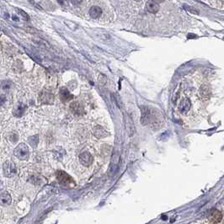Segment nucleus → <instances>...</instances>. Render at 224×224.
Returning <instances> with one entry per match:
<instances>
[{
    "instance_id": "obj_1",
    "label": "nucleus",
    "mask_w": 224,
    "mask_h": 224,
    "mask_svg": "<svg viewBox=\"0 0 224 224\" xmlns=\"http://www.w3.org/2000/svg\"><path fill=\"white\" fill-rule=\"evenodd\" d=\"M141 123L142 125H150L153 130L161 128L164 124V117L162 113L155 108L148 106L141 107Z\"/></svg>"
},
{
    "instance_id": "obj_2",
    "label": "nucleus",
    "mask_w": 224,
    "mask_h": 224,
    "mask_svg": "<svg viewBox=\"0 0 224 224\" xmlns=\"http://www.w3.org/2000/svg\"><path fill=\"white\" fill-rule=\"evenodd\" d=\"M14 153L17 158H19L20 160H22V161L27 160L29 158V156H30L29 149H28L26 144H25V143H20L14 149Z\"/></svg>"
},
{
    "instance_id": "obj_3",
    "label": "nucleus",
    "mask_w": 224,
    "mask_h": 224,
    "mask_svg": "<svg viewBox=\"0 0 224 224\" xmlns=\"http://www.w3.org/2000/svg\"><path fill=\"white\" fill-rule=\"evenodd\" d=\"M120 163H121L120 154H119L118 152H115V153H113V155H112L110 164L109 171H108L110 176H115L117 174V172L119 171V168H120Z\"/></svg>"
},
{
    "instance_id": "obj_4",
    "label": "nucleus",
    "mask_w": 224,
    "mask_h": 224,
    "mask_svg": "<svg viewBox=\"0 0 224 224\" xmlns=\"http://www.w3.org/2000/svg\"><path fill=\"white\" fill-rule=\"evenodd\" d=\"M3 175L5 177H13L16 175L17 168L15 164L13 162L11 161H6L3 165Z\"/></svg>"
},
{
    "instance_id": "obj_5",
    "label": "nucleus",
    "mask_w": 224,
    "mask_h": 224,
    "mask_svg": "<svg viewBox=\"0 0 224 224\" xmlns=\"http://www.w3.org/2000/svg\"><path fill=\"white\" fill-rule=\"evenodd\" d=\"M56 179H57V180L61 184L65 185H70V184H73L74 183L73 179L71 178L69 175L67 174L66 172L62 171V170H58V171L56 172Z\"/></svg>"
},
{
    "instance_id": "obj_6",
    "label": "nucleus",
    "mask_w": 224,
    "mask_h": 224,
    "mask_svg": "<svg viewBox=\"0 0 224 224\" xmlns=\"http://www.w3.org/2000/svg\"><path fill=\"white\" fill-rule=\"evenodd\" d=\"M79 161L83 166L89 167L94 162V157L89 153V152H83L79 156Z\"/></svg>"
},
{
    "instance_id": "obj_7",
    "label": "nucleus",
    "mask_w": 224,
    "mask_h": 224,
    "mask_svg": "<svg viewBox=\"0 0 224 224\" xmlns=\"http://www.w3.org/2000/svg\"><path fill=\"white\" fill-rule=\"evenodd\" d=\"M93 134L98 139H102L107 137L109 136V132L101 126H95L93 128Z\"/></svg>"
},
{
    "instance_id": "obj_8",
    "label": "nucleus",
    "mask_w": 224,
    "mask_h": 224,
    "mask_svg": "<svg viewBox=\"0 0 224 224\" xmlns=\"http://www.w3.org/2000/svg\"><path fill=\"white\" fill-rule=\"evenodd\" d=\"M70 110L77 116H80L84 114V109L83 106L78 101H73L70 104Z\"/></svg>"
},
{
    "instance_id": "obj_9",
    "label": "nucleus",
    "mask_w": 224,
    "mask_h": 224,
    "mask_svg": "<svg viewBox=\"0 0 224 224\" xmlns=\"http://www.w3.org/2000/svg\"><path fill=\"white\" fill-rule=\"evenodd\" d=\"M39 99L44 104H52L54 100V95L48 90H43L40 94Z\"/></svg>"
},
{
    "instance_id": "obj_10",
    "label": "nucleus",
    "mask_w": 224,
    "mask_h": 224,
    "mask_svg": "<svg viewBox=\"0 0 224 224\" xmlns=\"http://www.w3.org/2000/svg\"><path fill=\"white\" fill-rule=\"evenodd\" d=\"M126 130H127V132L129 133V136L130 137H132V136L134 135V133H135V125H134V123H133V121H132V119L131 118V116L130 115H126Z\"/></svg>"
},
{
    "instance_id": "obj_11",
    "label": "nucleus",
    "mask_w": 224,
    "mask_h": 224,
    "mask_svg": "<svg viewBox=\"0 0 224 224\" xmlns=\"http://www.w3.org/2000/svg\"><path fill=\"white\" fill-rule=\"evenodd\" d=\"M190 108H191V103H190V100L186 98L182 99L179 105V110L181 114H186L189 111Z\"/></svg>"
},
{
    "instance_id": "obj_12",
    "label": "nucleus",
    "mask_w": 224,
    "mask_h": 224,
    "mask_svg": "<svg viewBox=\"0 0 224 224\" xmlns=\"http://www.w3.org/2000/svg\"><path fill=\"white\" fill-rule=\"evenodd\" d=\"M222 214L221 211L218 210H213L211 211V215H210V221L212 223H219L222 221Z\"/></svg>"
},
{
    "instance_id": "obj_13",
    "label": "nucleus",
    "mask_w": 224,
    "mask_h": 224,
    "mask_svg": "<svg viewBox=\"0 0 224 224\" xmlns=\"http://www.w3.org/2000/svg\"><path fill=\"white\" fill-rule=\"evenodd\" d=\"M73 95H71V93L68 91V89L67 88H62L60 90V99L63 100V102H67L69 101L71 99H73Z\"/></svg>"
},
{
    "instance_id": "obj_14",
    "label": "nucleus",
    "mask_w": 224,
    "mask_h": 224,
    "mask_svg": "<svg viewBox=\"0 0 224 224\" xmlns=\"http://www.w3.org/2000/svg\"><path fill=\"white\" fill-rule=\"evenodd\" d=\"M200 95L204 100H207L211 97V89L207 85H202L199 90Z\"/></svg>"
},
{
    "instance_id": "obj_15",
    "label": "nucleus",
    "mask_w": 224,
    "mask_h": 224,
    "mask_svg": "<svg viewBox=\"0 0 224 224\" xmlns=\"http://www.w3.org/2000/svg\"><path fill=\"white\" fill-rule=\"evenodd\" d=\"M146 8L149 13L156 14L159 10V4L155 1H149L146 3Z\"/></svg>"
},
{
    "instance_id": "obj_16",
    "label": "nucleus",
    "mask_w": 224,
    "mask_h": 224,
    "mask_svg": "<svg viewBox=\"0 0 224 224\" xmlns=\"http://www.w3.org/2000/svg\"><path fill=\"white\" fill-rule=\"evenodd\" d=\"M102 14V10L99 6H92L89 10V15L93 19H99Z\"/></svg>"
},
{
    "instance_id": "obj_17",
    "label": "nucleus",
    "mask_w": 224,
    "mask_h": 224,
    "mask_svg": "<svg viewBox=\"0 0 224 224\" xmlns=\"http://www.w3.org/2000/svg\"><path fill=\"white\" fill-rule=\"evenodd\" d=\"M12 198L8 192H3L0 195V202L3 206H8L11 204Z\"/></svg>"
},
{
    "instance_id": "obj_18",
    "label": "nucleus",
    "mask_w": 224,
    "mask_h": 224,
    "mask_svg": "<svg viewBox=\"0 0 224 224\" xmlns=\"http://www.w3.org/2000/svg\"><path fill=\"white\" fill-rule=\"evenodd\" d=\"M25 110V106H24L22 104H19V105H17L16 107L14 110V113L16 115H18V116H20V115L23 114Z\"/></svg>"
},
{
    "instance_id": "obj_19",
    "label": "nucleus",
    "mask_w": 224,
    "mask_h": 224,
    "mask_svg": "<svg viewBox=\"0 0 224 224\" xmlns=\"http://www.w3.org/2000/svg\"><path fill=\"white\" fill-rule=\"evenodd\" d=\"M29 142L32 147H37V143H38V136L36 135L33 136V137H30L29 138Z\"/></svg>"
},
{
    "instance_id": "obj_20",
    "label": "nucleus",
    "mask_w": 224,
    "mask_h": 224,
    "mask_svg": "<svg viewBox=\"0 0 224 224\" xmlns=\"http://www.w3.org/2000/svg\"><path fill=\"white\" fill-rule=\"evenodd\" d=\"M101 151H102L103 154L106 156V155H108L110 153V152H111V147L109 145H103L102 146V149H101Z\"/></svg>"
},
{
    "instance_id": "obj_21",
    "label": "nucleus",
    "mask_w": 224,
    "mask_h": 224,
    "mask_svg": "<svg viewBox=\"0 0 224 224\" xmlns=\"http://www.w3.org/2000/svg\"><path fill=\"white\" fill-rule=\"evenodd\" d=\"M30 180L31 183H33V184H36V185H40L41 184V180L38 177V176H36V175H33V176H31L30 179Z\"/></svg>"
},
{
    "instance_id": "obj_22",
    "label": "nucleus",
    "mask_w": 224,
    "mask_h": 224,
    "mask_svg": "<svg viewBox=\"0 0 224 224\" xmlns=\"http://www.w3.org/2000/svg\"><path fill=\"white\" fill-rule=\"evenodd\" d=\"M10 140L11 142H16L18 141V135L16 133H10Z\"/></svg>"
},
{
    "instance_id": "obj_23",
    "label": "nucleus",
    "mask_w": 224,
    "mask_h": 224,
    "mask_svg": "<svg viewBox=\"0 0 224 224\" xmlns=\"http://www.w3.org/2000/svg\"><path fill=\"white\" fill-rule=\"evenodd\" d=\"M10 82H3V83H2V87H3V89H10Z\"/></svg>"
},
{
    "instance_id": "obj_24",
    "label": "nucleus",
    "mask_w": 224,
    "mask_h": 224,
    "mask_svg": "<svg viewBox=\"0 0 224 224\" xmlns=\"http://www.w3.org/2000/svg\"><path fill=\"white\" fill-rule=\"evenodd\" d=\"M188 11H190L191 13H194V14H198V11L197 10H195L193 9H187Z\"/></svg>"
}]
</instances>
